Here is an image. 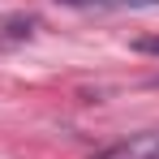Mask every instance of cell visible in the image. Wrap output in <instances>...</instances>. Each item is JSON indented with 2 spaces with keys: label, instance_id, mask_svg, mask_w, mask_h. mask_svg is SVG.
Here are the masks:
<instances>
[{
  "label": "cell",
  "instance_id": "cell-1",
  "mask_svg": "<svg viewBox=\"0 0 159 159\" xmlns=\"http://www.w3.org/2000/svg\"><path fill=\"white\" fill-rule=\"evenodd\" d=\"M90 159H159V129H142V133H129V138H116L103 151H95Z\"/></svg>",
  "mask_w": 159,
  "mask_h": 159
},
{
  "label": "cell",
  "instance_id": "cell-2",
  "mask_svg": "<svg viewBox=\"0 0 159 159\" xmlns=\"http://www.w3.org/2000/svg\"><path fill=\"white\" fill-rule=\"evenodd\" d=\"M34 13H9V17H0V43L9 48V43H26L30 34H34Z\"/></svg>",
  "mask_w": 159,
  "mask_h": 159
},
{
  "label": "cell",
  "instance_id": "cell-3",
  "mask_svg": "<svg viewBox=\"0 0 159 159\" xmlns=\"http://www.w3.org/2000/svg\"><path fill=\"white\" fill-rule=\"evenodd\" d=\"M56 4H69V9H99V13H112V9H159V0H56Z\"/></svg>",
  "mask_w": 159,
  "mask_h": 159
},
{
  "label": "cell",
  "instance_id": "cell-4",
  "mask_svg": "<svg viewBox=\"0 0 159 159\" xmlns=\"http://www.w3.org/2000/svg\"><path fill=\"white\" fill-rule=\"evenodd\" d=\"M133 52H142V56H159V34H142V39H133Z\"/></svg>",
  "mask_w": 159,
  "mask_h": 159
}]
</instances>
